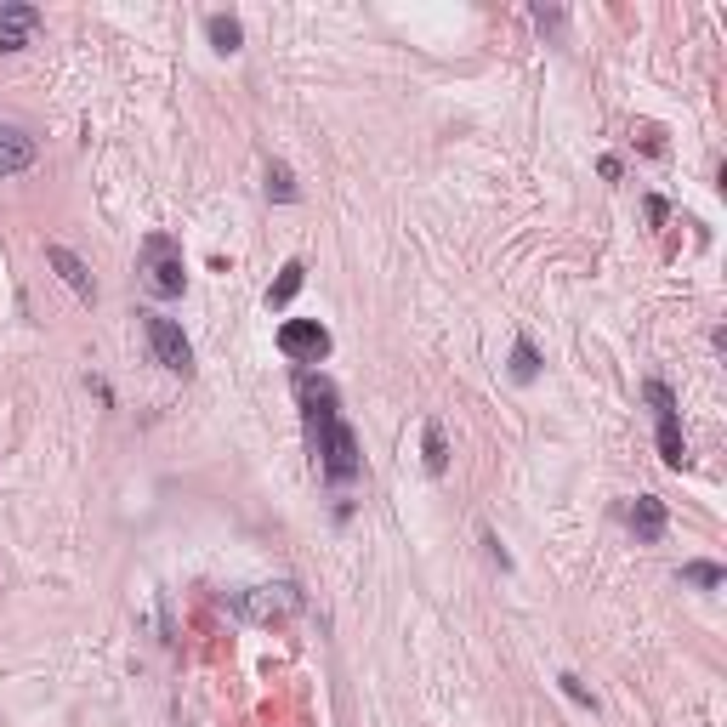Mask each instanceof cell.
Masks as SVG:
<instances>
[{
  "label": "cell",
  "mask_w": 727,
  "mask_h": 727,
  "mask_svg": "<svg viewBox=\"0 0 727 727\" xmlns=\"http://www.w3.org/2000/svg\"><path fill=\"white\" fill-rule=\"evenodd\" d=\"M313 449H319V472L330 483H353L358 478V438L353 426L341 421V415H313Z\"/></svg>",
  "instance_id": "6da1fadb"
},
{
  "label": "cell",
  "mask_w": 727,
  "mask_h": 727,
  "mask_svg": "<svg viewBox=\"0 0 727 727\" xmlns=\"http://www.w3.org/2000/svg\"><path fill=\"white\" fill-rule=\"evenodd\" d=\"M142 284H148L160 302L182 296V284H188V267H182V239H171V233H148V239H142Z\"/></svg>",
  "instance_id": "7a4b0ae2"
},
{
  "label": "cell",
  "mask_w": 727,
  "mask_h": 727,
  "mask_svg": "<svg viewBox=\"0 0 727 727\" xmlns=\"http://www.w3.org/2000/svg\"><path fill=\"white\" fill-rule=\"evenodd\" d=\"M228 608L239 614L245 625H284L290 614H302V586H290V580H279V586H250V591H233Z\"/></svg>",
  "instance_id": "3957f363"
},
{
  "label": "cell",
  "mask_w": 727,
  "mask_h": 727,
  "mask_svg": "<svg viewBox=\"0 0 727 727\" xmlns=\"http://www.w3.org/2000/svg\"><path fill=\"white\" fill-rule=\"evenodd\" d=\"M142 330H148V347H154V358H160L171 375H194V347H188V336H182L177 319H165V313H142Z\"/></svg>",
  "instance_id": "277c9868"
},
{
  "label": "cell",
  "mask_w": 727,
  "mask_h": 727,
  "mask_svg": "<svg viewBox=\"0 0 727 727\" xmlns=\"http://www.w3.org/2000/svg\"><path fill=\"white\" fill-rule=\"evenodd\" d=\"M648 404H654L659 415V455H665V466H688V438H682V415H676V398L665 381H648Z\"/></svg>",
  "instance_id": "5b68a950"
},
{
  "label": "cell",
  "mask_w": 727,
  "mask_h": 727,
  "mask_svg": "<svg viewBox=\"0 0 727 727\" xmlns=\"http://www.w3.org/2000/svg\"><path fill=\"white\" fill-rule=\"evenodd\" d=\"M279 353L296 364H324L330 358V330L319 319H284L279 324Z\"/></svg>",
  "instance_id": "8992f818"
},
{
  "label": "cell",
  "mask_w": 727,
  "mask_h": 727,
  "mask_svg": "<svg viewBox=\"0 0 727 727\" xmlns=\"http://www.w3.org/2000/svg\"><path fill=\"white\" fill-rule=\"evenodd\" d=\"M625 523H631V534H637L642 546L665 540V500H659V495H637L631 506H625Z\"/></svg>",
  "instance_id": "52a82bcc"
},
{
  "label": "cell",
  "mask_w": 727,
  "mask_h": 727,
  "mask_svg": "<svg viewBox=\"0 0 727 727\" xmlns=\"http://www.w3.org/2000/svg\"><path fill=\"white\" fill-rule=\"evenodd\" d=\"M40 29L35 6H0V52H23Z\"/></svg>",
  "instance_id": "ba28073f"
},
{
  "label": "cell",
  "mask_w": 727,
  "mask_h": 727,
  "mask_svg": "<svg viewBox=\"0 0 727 727\" xmlns=\"http://www.w3.org/2000/svg\"><path fill=\"white\" fill-rule=\"evenodd\" d=\"M35 165V137H23L18 125H0V177H18Z\"/></svg>",
  "instance_id": "9c48e42d"
},
{
  "label": "cell",
  "mask_w": 727,
  "mask_h": 727,
  "mask_svg": "<svg viewBox=\"0 0 727 727\" xmlns=\"http://www.w3.org/2000/svg\"><path fill=\"white\" fill-rule=\"evenodd\" d=\"M296 398H302L307 421H313V415H336V387H330L319 370H302V375H296Z\"/></svg>",
  "instance_id": "30bf717a"
},
{
  "label": "cell",
  "mask_w": 727,
  "mask_h": 727,
  "mask_svg": "<svg viewBox=\"0 0 727 727\" xmlns=\"http://www.w3.org/2000/svg\"><path fill=\"white\" fill-rule=\"evenodd\" d=\"M46 262L57 267V273H63V284H69L74 296H97V284H91V273H86V262H80V256H74V250H63V245H46Z\"/></svg>",
  "instance_id": "8fae6325"
},
{
  "label": "cell",
  "mask_w": 727,
  "mask_h": 727,
  "mask_svg": "<svg viewBox=\"0 0 727 727\" xmlns=\"http://www.w3.org/2000/svg\"><path fill=\"white\" fill-rule=\"evenodd\" d=\"M302 284H307V267H302V262H284V267H279V279H273V290H267V307H290Z\"/></svg>",
  "instance_id": "7c38bea8"
},
{
  "label": "cell",
  "mask_w": 727,
  "mask_h": 727,
  "mask_svg": "<svg viewBox=\"0 0 727 727\" xmlns=\"http://www.w3.org/2000/svg\"><path fill=\"white\" fill-rule=\"evenodd\" d=\"M205 35H211L216 52H239V46H245V29H239V18H228V12H211V18H205Z\"/></svg>",
  "instance_id": "4fadbf2b"
},
{
  "label": "cell",
  "mask_w": 727,
  "mask_h": 727,
  "mask_svg": "<svg viewBox=\"0 0 727 727\" xmlns=\"http://www.w3.org/2000/svg\"><path fill=\"white\" fill-rule=\"evenodd\" d=\"M421 449H426V472H444V466H449V444H444V426H438V421H426Z\"/></svg>",
  "instance_id": "5bb4252c"
},
{
  "label": "cell",
  "mask_w": 727,
  "mask_h": 727,
  "mask_svg": "<svg viewBox=\"0 0 727 727\" xmlns=\"http://www.w3.org/2000/svg\"><path fill=\"white\" fill-rule=\"evenodd\" d=\"M267 199H279V205L296 199V177H290V165H284V160L267 165Z\"/></svg>",
  "instance_id": "9a60e30c"
},
{
  "label": "cell",
  "mask_w": 727,
  "mask_h": 727,
  "mask_svg": "<svg viewBox=\"0 0 727 727\" xmlns=\"http://www.w3.org/2000/svg\"><path fill=\"white\" fill-rule=\"evenodd\" d=\"M512 375L517 381H534V375H540V353H534V341H523V336H517V347H512Z\"/></svg>",
  "instance_id": "2e32d148"
},
{
  "label": "cell",
  "mask_w": 727,
  "mask_h": 727,
  "mask_svg": "<svg viewBox=\"0 0 727 727\" xmlns=\"http://www.w3.org/2000/svg\"><path fill=\"white\" fill-rule=\"evenodd\" d=\"M682 580H688V586L716 591V586H722V568H716V563H688V568H682Z\"/></svg>",
  "instance_id": "e0dca14e"
},
{
  "label": "cell",
  "mask_w": 727,
  "mask_h": 727,
  "mask_svg": "<svg viewBox=\"0 0 727 727\" xmlns=\"http://www.w3.org/2000/svg\"><path fill=\"white\" fill-rule=\"evenodd\" d=\"M557 682H563V693H568V699H574V705H586V710H597V699H591V688H586V682H580V676H557Z\"/></svg>",
  "instance_id": "ac0fdd59"
},
{
  "label": "cell",
  "mask_w": 727,
  "mask_h": 727,
  "mask_svg": "<svg viewBox=\"0 0 727 727\" xmlns=\"http://www.w3.org/2000/svg\"><path fill=\"white\" fill-rule=\"evenodd\" d=\"M483 546H489V557H495L500 568H512V557H506V551H500V540H495V534H483Z\"/></svg>",
  "instance_id": "d6986e66"
}]
</instances>
